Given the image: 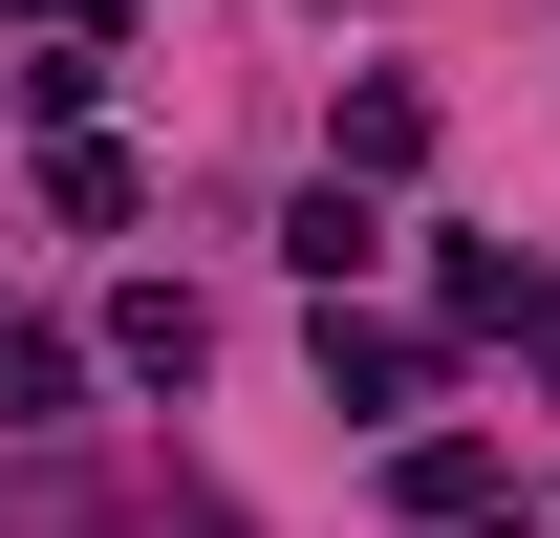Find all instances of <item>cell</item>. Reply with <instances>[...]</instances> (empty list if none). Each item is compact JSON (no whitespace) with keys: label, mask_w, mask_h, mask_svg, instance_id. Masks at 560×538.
Listing matches in <instances>:
<instances>
[{"label":"cell","mask_w":560,"mask_h":538,"mask_svg":"<svg viewBox=\"0 0 560 538\" xmlns=\"http://www.w3.org/2000/svg\"><path fill=\"white\" fill-rule=\"evenodd\" d=\"M108 366H130V388H195V366H215V324L173 302V280H130V302H108Z\"/></svg>","instance_id":"1"},{"label":"cell","mask_w":560,"mask_h":538,"mask_svg":"<svg viewBox=\"0 0 560 538\" xmlns=\"http://www.w3.org/2000/svg\"><path fill=\"white\" fill-rule=\"evenodd\" d=\"M280 259H302V280H324V302H346V280H366V259H388V215H366V195H346V173H324V195L280 215Z\"/></svg>","instance_id":"2"},{"label":"cell","mask_w":560,"mask_h":538,"mask_svg":"<svg viewBox=\"0 0 560 538\" xmlns=\"http://www.w3.org/2000/svg\"><path fill=\"white\" fill-rule=\"evenodd\" d=\"M495 495H517V453H475V431H431V453H410V517H495Z\"/></svg>","instance_id":"3"},{"label":"cell","mask_w":560,"mask_h":538,"mask_svg":"<svg viewBox=\"0 0 560 538\" xmlns=\"http://www.w3.org/2000/svg\"><path fill=\"white\" fill-rule=\"evenodd\" d=\"M346 173H431V86H346Z\"/></svg>","instance_id":"4"}]
</instances>
